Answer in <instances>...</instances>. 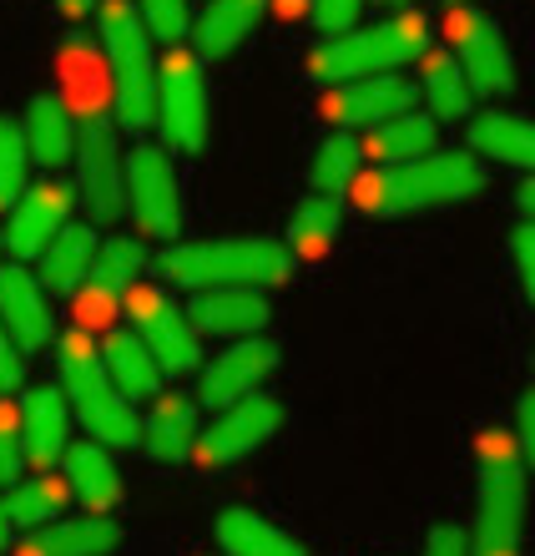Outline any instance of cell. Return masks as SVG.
Listing matches in <instances>:
<instances>
[{"label": "cell", "mask_w": 535, "mask_h": 556, "mask_svg": "<svg viewBox=\"0 0 535 556\" xmlns=\"http://www.w3.org/2000/svg\"><path fill=\"white\" fill-rule=\"evenodd\" d=\"M162 278L177 289H273L293 274V253L278 238H203L167 243L157 258Z\"/></svg>", "instance_id": "7a4b0ae2"}, {"label": "cell", "mask_w": 535, "mask_h": 556, "mask_svg": "<svg viewBox=\"0 0 535 556\" xmlns=\"http://www.w3.org/2000/svg\"><path fill=\"white\" fill-rule=\"evenodd\" d=\"M188 319L198 334H228V339H253L268 329L273 304L258 289H203L188 304Z\"/></svg>", "instance_id": "ac0fdd59"}, {"label": "cell", "mask_w": 535, "mask_h": 556, "mask_svg": "<svg viewBox=\"0 0 535 556\" xmlns=\"http://www.w3.org/2000/svg\"><path fill=\"white\" fill-rule=\"evenodd\" d=\"M424 51H430V21L420 11H399L390 21H374V26L329 36L308 56V72L329 87H344V81H364V76H390L394 66H409Z\"/></svg>", "instance_id": "277c9868"}, {"label": "cell", "mask_w": 535, "mask_h": 556, "mask_svg": "<svg viewBox=\"0 0 535 556\" xmlns=\"http://www.w3.org/2000/svg\"><path fill=\"white\" fill-rule=\"evenodd\" d=\"M470 152L480 162H506V167H521L535 173V122L531 117H510V112H485V117L470 122Z\"/></svg>", "instance_id": "d4e9b609"}, {"label": "cell", "mask_w": 535, "mask_h": 556, "mask_svg": "<svg viewBox=\"0 0 535 556\" xmlns=\"http://www.w3.org/2000/svg\"><path fill=\"white\" fill-rule=\"evenodd\" d=\"M510 258L521 268V283H525V299L535 304V223H521L510 233Z\"/></svg>", "instance_id": "f35d334b"}, {"label": "cell", "mask_w": 535, "mask_h": 556, "mask_svg": "<svg viewBox=\"0 0 535 556\" xmlns=\"http://www.w3.org/2000/svg\"><path fill=\"white\" fill-rule=\"evenodd\" d=\"M198 435H203V425H198V400L188 395H157L152 400V410L142 420V445L152 460H188L198 455Z\"/></svg>", "instance_id": "44dd1931"}, {"label": "cell", "mask_w": 535, "mask_h": 556, "mask_svg": "<svg viewBox=\"0 0 535 556\" xmlns=\"http://www.w3.org/2000/svg\"><path fill=\"white\" fill-rule=\"evenodd\" d=\"M354 203L359 213L374 218H399V213H424V207L470 203L485 192V162L475 152H430L415 162H394L374 167L354 182Z\"/></svg>", "instance_id": "6da1fadb"}, {"label": "cell", "mask_w": 535, "mask_h": 556, "mask_svg": "<svg viewBox=\"0 0 535 556\" xmlns=\"http://www.w3.org/2000/svg\"><path fill=\"white\" fill-rule=\"evenodd\" d=\"M420 97L434 122H464L470 117V102H475L460 61L449 56V51H424L420 56Z\"/></svg>", "instance_id": "f1b7e54d"}, {"label": "cell", "mask_w": 535, "mask_h": 556, "mask_svg": "<svg viewBox=\"0 0 535 556\" xmlns=\"http://www.w3.org/2000/svg\"><path fill=\"white\" fill-rule=\"evenodd\" d=\"M127 314H131V334L152 350L162 375H192V369H203L198 329H192L188 308L177 304L173 293L152 289V283H137L127 293Z\"/></svg>", "instance_id": "30bf717a"}, {"label": "cell", "mask_w": 535, "mask_h": 556, "mask_svg": "<svg viewBox=\"0 0 535 556\" xmlns=\"http://www.w3.org/2000/svg\"><path fill=\"white\" fill-rule=\"evenodd\" d=\"M21 132H26V147H30V162L41 167L46 177L61 173L66 162H76V142H81V127H76L72 106L41 91V97H30L26 106V122H21Z\"/></svg>", "instance_id": "ffe728a7"}, {"label": "cell", "mask_w": 535, "mask_h": 556, "mask_svg": "<svg viewBox=\"0 0 535 556\" xmlns=\"http://www.w3.org/2000/svg\"><path fill=\"white\" fill-rule=\"evenodd\" d=\"M56 365H61V395L72 405V415L91 430V440H102L106 451H127L142 440V420L131 410V400L122 395L106 375L102 350L91 344V334H66L56 344Z\"/></svg>", "instance_id": "5b68a950"}, {"label": "cell", "mask_w": 535, "mask_h": 556, "mask_svg": "<svg viewBox=\"0 0 535 556\" xmlns=\"http://www.w3.org/2000/svg\"><path fill=\"white\" fill-rule=\"evenodd\" d=\"M21 380H26V350L11 339V329L0 324V400L11 395V390H21Z\"/></svg>", "instance_id": "74e56055"}, {"label": "cell", "mask_w": 535, "mask_h": 556, "mask_svg": "<svg viewBox=\"0 0 535 556\" xmlns=\"http://www.w3.org/2000/svg\"><path fill=\"white\" fill-rule=\"evenodd\" d=\"M424 556H470V531L445 521V527L430 531V542H424Z\"/></svg>", "instance_id": "ab89813d"}, {"label": "cell", "mask_w": 535, "mask_h": 556, "mask_svg": "<svg viewBox=\"0 0 535 556\" xmlns=\"http://www.w3.org/2000/svg\"><path fill=\"white\" fill-rule=\"evenodd\" d=\"M147 268V243L142 238H102V249H97V264H91L87 283L76 289V319H81V334H87L91 324H106L116 314V304L137 289V278Z\"/></svg>", "instance_id": "4fadbf2b"}, {"label": "cell", "mask_w": 535, "mask_h": 556, "mask_svg": "<svg viewBox=\"0 0 535 556\" xmlns=\"http://www.w3.org/2000/svg\"><path fill=\"white\" fill-rule=\"evenodd\" d=\"M278 5H283V11H298V5H304V0H278Z\"/></svg>", "instance_id": "f6af8a7d"}, {"label": "cell", "mask_w": 535, "mask_h": 556, "mask_svg": "<svg viewBox=\"0 0 535 556\" xmlns=\"http://www.w3.org/2000/svg\"><path fill=\"white\" fill-rule=\"evenodd\" d=\"M515 445L525 455V470H535V390H525L521 410H515Z\"/></svg>", "instance_id": "60d3db41"}, {"label": "cell", "mask_w": 535, "mask_h": 556, "mask_svg": "<svg viewBox=\"0 0 535 556\" xmlns=\"http://www.w3.org/2000/svg\"><path fill=\"white\" fill-rule=\"evenodd\" d=\"M157 127L162 142L198 157L207 147V87H203V56L188 46H173L157 76Z\"/></svg>", "instance_id": "ba28073f"}, {"label": "cell", "mask_w": 535, "mask_h": 556, "mask_svg": "<svg viewBox=\"0 0 535 556\" xmlns=\"http://www.w3.org/2000/svg\"><path fill=\"white\" fill-rule=\"evenodd\" d=\"M364 142L359 137H348L333 127L329 137H323L319 147H314V162H308V182H314V192H329V198H339L344 188H354L364 177Z\"/></svg>", "instance_id": "1f68e13d"}, {"label": "cell", "mask_w": 535, "mask_h": 556, "mask_svg": "<svg viewBox=\"0 0 535 556\" xmlns=\"http://www.w3.org/2000/svg\"><path fill=\"white\" fill-rule=\"evenodd\" d=\"M61 11H66V15H87L91 0H61Z\"/></svg>", "instance_id": "ee69618b"}, {"label": "cell", "mask_w": 535, "mask_h": 556, "mask_svg": "<svg viewBox=\"0 0 535 556\" xmlns=\"http://www.w3.org/2000/svg\"><path fill=\"white\" fill-rule=\"evenodd\" d=\"M213 531H217V546L228 556H308L289 531L273 527V521H263V516L247 511V506H228V511L217 516Z\"/></svg>", "instance_id": "83f0119b"}, {"label": "cell", "mask_w": 535, "mask_h": 556, "mask_svg": "<svg viewBox=\"0 0 535 556\" xmlns=\"http://www.w3.org/2000/svg\"><path fill=\"white\" fill-rule=\"evenodd\" d=\"M66 501H72V485L61 481V476H26V481H15L5 496H0V511L11 516V527H51L61 521L66 511Z\"/></svg>", "instance_id": "4dcf8cb0"}, {"label": "cell", "mask_w": 535, "mask_h": 556, "mask_svg": "<svg viewBox=\"0 0 535 556\" xmlns=\"http://www.w3.org/2000/svg\"><path fill=\"white\" fill-rule=\"evenodd\" d=\"M26 173H30L26 132H21V122L0 117V213H11V207L21 203V192L30 188Z\"/></svg>", "instance_id": "836d02e7"}, {"label": "cell", "mask_w": 535, "mask_h": 556, "mask_svg": "<svg viewBox=\"0 0 535 556\" xmlns=\"http://www.w3.org/2000/svg\"><path fill=\"white\" fill-rule=\"evenodd\" d=\"M61 466H66L72 496L81 501L87 511L106 516L112 506H122V470H116V460L106 455L102 440H81V445H72Z\"/></svg>", "instance_id": "cb8c5ba5"}, {"label": "cell", "mask_w": 535, "mask_h": 556, "mask_svg": "<svg viewBox=\"0 0 535 556\" xmlns=\"http://www.w3.org/2000/svg\"><path fill=\"white\" fill-rule=\"evenodd\" d=\"M137 15H142L147 36H152V41H162L167 51L188 41V30L198 26L188 0H142V5H137Z\"/></svg>", "instance_id": "e575fe53"}, {"label": "cell", "mask_w": 535, "mask_h": 556, "mask_svg": "<svg viewBox=\"0 0 535 556\" xmlns=\"http://www.w3.org/2000/svg\"><path fill=\"white\" fill-rule=\"evenodd\" d=\"M515 207L525 213V223H535V173H525V182L515 188Z\"/></svg>", "instance_id": "b9f144b4"}, {"label": "cell", "mask_w": 535, "mask_h": 556, "mask_svg": "<svg viewBox=\"0 0 535 556\" xmlns=\"http://www.w3.org/2000/svg\"><path fill=\"white\" fill-rule=\"evenodd\" d=\"M263 5L268 0H207V11L198 15V56L217 61V56H232L238 46L253 36V26L263 21Z\"/></svg>", "instance_id": "4316f807"}, {"label": "cell", "mask_w": 535, "mask_h": 556, "mask_svg": "<svg viewBox=\"0 0 535 556\" xmlns=\"http://www.w3.org/2000/svg\"><path fill=\"white\" fill-rule=\"evenodd\" d=\"M374 5H405V0H374Z\"/></svg>", "instance_id": "bcb514c9"}, {"label": "cell", "mask_w": 535, "mask_h": 556, "mask_svg": "<svg viewBox=\"0 0 535 556\" xmlns=\"http://www.w3.org/2000/svg\"><path fill=\"white\" fill-rule=\"evenodd\" d=\"M127 213L142 238L177 243L182 233V177L162 147H137L127 162Z\"/></svg>", "instance_id": "8fae6325"}, {"label": "cell", "mask_w": 535, "mask_h": 556, "mask_svg": "<svg viewBox=\"0 0 535 556\" xmlns=\"http://www.w3.org/2000/svg\"><path fill=\"white\" fill-rule=\"evenodd\" d=\"M278 425H283V405L273 395L238 400L228 410H217V420L198 435V460H207V466L243 460V455H253L258 445H268L278 435Z\"/></svg>", "instance_id": "5bb4252c"}, {"label": "cell", "mask_w": 535, "mask_h": 556, "mask_svg": "<svg viewBox=\"0 0 535 556\" xmlns=\"http://www.w3.org/2000/svg\"><path fill=\"white\" fill-rule=\"evenodd\" d=\"M76 198L97 228H112L127 218V157L102 117H91L81 127V142H76Z\"/></svg>", "instance_id": "9c48e42d"}, {"label": "cell", "mask_w": 535, "mask_h": 556, "mask_svg": "<svg viewBox=\"0 0 535 556\" xmlns=\"http://www.w3.org/2000/svg\"><path fill=\"white\" fill-rule=\"evenodd\" d=\"M11 516H5V511H0V556H5V552H11Z\"/></svg>", "instance_id": "7bdbcfd3"}, {"label": "cell", "mask_w": 535, "mask_h": 556, "mask_svg": "<svg viewBox=\"0 0 535 556\" xmlns=\"http://www.w3.org/2000/svg\"><path fill=\"white\" fill-rule=\"evenodd\" d=\"M97 249H102V238H97V228L91 223H66L51 243L41 249V258H36V268H41V289L51 293H76L81 283H87L91 264H97Z\"/></svg>", "instance_id": "603a6c76"}, {"label": "cell", "mask_w": 535, "mask_h": 556, "mask_svg": "<svg viewBox=\"0 0 535 556\" xmlns=\"http://www.w3.org/2000/svg\"><path fill=\"white\" fill-rule=\"evenodd\" d=\"M0 324L11 329V339L26 354L46 350L56 339V324H51V308H46V289L41 278H30L26 268H0Z\"/></svg>", "instance_id": "d6986e66"}, {"label": "cell", "mask_w": 535, "mask_h": 556, "mask_svg": "<svg viewBox=\"0 0 535 556\" xmlns=\"http://www.w3.org/2000/svg\"><path fill=\"white\" fill-rule=\"evenodd\" d=\"M102 359H106L112 384L127 400H157L162 395V380H167V375H162V365L152 359V350H147L131 329H112V334H106Z\"/></svg>", "instance_id": "484cf974"}, {"label": "cell", "mask_w": 535, "mask_h": 556, "mask_svg": "<svg viewBox=\"0 0 535 556\" xmlns=\"http://www.w3.org/2000/svg\"><path fill=\"white\" fill-rule=\"evenodd\" d=\"M122 546V527L112 516H61L51 527H41L21 546V556H112Z\"/></svg>", "instance_id": "7402d4cb"}, {"label": "cell", "mask_w": 535, "mask_h": 556, "mask_svg": "<svg viewBox=\"0 0 535 556\" xmlns=\"http://www.w3.org/2000/svg\"><path fill=\"white\" fill-rule=\"evenodd\" d=\"M344 228V207L329 192H308L289 213V253H323Z\"/></svg>", "instance_id": "d6a6232c"}, {"label": "cell", "mask_w": 535, "mask_h": 556, "mask_svg": "<svg viewBox=\"0 0 535 556\" xmlns=\"http://www.w3.org/2000/svg\"><path fill=\"white\" fill-rule=\"evenodd\" d=\"M278 344L273 339H238L232 350L213 354L203 365V380H198V405H207V410H228V405H238V400L247 395H263V384L278 375Z\"/></svg>", "instance_id": "7c38bea8"}, {"label": "cell", "mask_w": 535, "mask_h": 556, "mask_svg": "<svg viewBox=\"0 0 535 556\" xmlns=\"http://www.w3.org/2000/svg\"><path fill=\"white\" fill-rule=\"evenodd\" d=\"M525 476L531 470L515 445V430L485 425V435H480V516L470 556H521Z\"/></svg>", "instance_id": "3957f363"}, {"label": "cell", "mask_w": 535, "mask_h": 556, "mask_svg": "<svg viewBox=\"0 0 535 556\" xmlns=\"http://www.w3.org/2000/svg\"><path fill=\"white\" fill-rule=\"evenodd\" d=\"M0 249H5V238H0Z\"/></svg>", "instance_id": "c3c4849f"}, {"label": "cell", "mask_w": 535, "mask_h": 556, "mask_svg": "<svg viewBox=\"0 0 535 556\" xmlns=\"http://www.w3.org/2000/svg\"><path fill=\"white\" fill-rule=\"evenodd\" d=\"M445 36H449V56L460 61L464 81L475 97H510L515 91V56H510L506 30L495 26V15L475 11V5H449L445 15Z\"/></svg>", "instance_id": "52a82bcc"}, {"label": "cell", "mask_w": 535, "mask_h": 556, "mask_svg": "<svg viewBox=\"0 0 535 556\" xmlns=\"http://www.w3.org/2000/svg\"><path fill=\"white\" fill-rule=\"evenodd\" d=\"M97 30H102L106 61H112L116 122H122L127 132H142V127L157 122L162 61L152 56V36H147L142 15L131 11V0H102V5H97Z\"/></svg>", "instance_id": "8992f818"}, {"label": "cell", "mask_w": 535, "mask_h": 556, "mask_svg": "<svg viewBox=\"0 0 535 556\" xmlns=\"http://www.w3.org/2000/svg\"><path fill=\"white\" fill-rule=\"evenodd\" d=\"M359 11L364 0H314V26L323 36H344V30L359 26Z\"/></svg>", "instance_id": "8d00e7d4"}, {"label": "cell", "mask_w": 535, "mask_h": 556, "mask_svg": "<svg viewBox=\"0 0 535 556\" xmlns=\"http://www.w3.org/2000/svg\"><path fill=\"white\" fill-rule=\"evenodd\" d=\"M21 445H26V460L36 470H51L56 460H66L72 451V405L61 390L51 384H36L21 395Z\"/></svg>", "instance_id": "e0dca14e"}, {"label": "cell", "mask_w": 535, "mask_h": 556, "mask_svg": "<svg viewBox=\"0 0 535 556\" xmlns=\"http://www.w3.org/2000/svg\"><path fill=\"white\" fill-rule=\"evenodd\" d=\"M26 466V445H21V410L11 400H0V491H11Z\"/></svg>", "instance_id": "d590c367"}, {"label": "cell", "mask_w": 535, "mask_h": 556, "mask_svg": "<svg viewBox=\"0 0 535 556\" xmlns=\"http://www.w3.org/2000/svg\"><path fill=\"white\" fill-rule=\"evenodd\" d=\"M72 203H76V188L56 182V177H46L36 188L21 192V203L11 207V223H5V249L15 258H41V249L51 238L72 223Z\"/></svg>", "instance_id": "2e32d148"}, {"label": "cell", "mask_w": 535, "mask_h": 556, "mask_svg": "<svg viewBox=\"0 0 535 556\" xmlns=\"http://www.w3.org/2000/svg\"><path fill=\"white\" fill-rule=\"evenodd\" d=\"M434 152V117L430 112H405V117H390L369 127L364 137V157L379 162V167H394V162H415Z\"/></svg>", "instance_id": "f546056e"}, {"label": "cell", "mask_w": 535, "mask_h": 556, "mask_svg": "<svg viewBox=\"0 0 535 556\" xmlns=\"http://www.w3.org/2000/svg\"><path fill=\"white\" fill-rule=\"evenodd\" d=\"M445 5H470V0H445Z\"/></svg>", "instance_id": "7dc6e473"}, {"label": "cell", "mask_w": 535, "mask_h": 556, "mask_svg": "<svg viewBox=\"0 0 535 556\" xmlns=\"http://www.w3.org/2000/svg\"><path fill=\"white\" fill-rule=\"evenodd\" d=\"M319 112L339 127V132H344V127H379V122L415 112V81L399 76V72L344 81V87H329V97H323Z\"/></svg>", "instance_id": "9a60e30c"}]
</instances>
